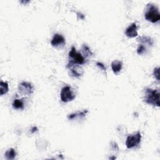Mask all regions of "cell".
I'll return each instance as SVG.
<instances>
[{
	"label": "cell",
	"mask_w": 160,
	"mask_h": 160,
	"mask_svg": "<svg viewBox=\"0 0 160 160\" xmlns=\"http://www.w3.org/2000/svg\"><path fill=\"white\" fill-rule=\"evenodd\" d=\"M88 111L87 110L81 111V112H79V113H73L71 114H69L68 116V119L69 120H72L76 118H84L86 116V114L88 113Z\"/></svg>",
	"instance_id": "8fae6325"
},
{
	"label": "cell",
	"mask_w": 160,
	"mask_h": 160,
	"mask_svg": "<svg viewBox=\"0 0 160 160\" xmlns=\"http://www.w3.org/2000/svg\"><path fill=\"white\" fill-rule=\"evenodd\" d=\"M97 65L100 68H101V69H103V71L106 72V68L105 66L103 65V63H100V62H97Z\"/></svg>",
	"instance_id": "d6986e66"
},
{
	"label": "cell",
	"mask_w": 160,
	"mask_h": 160,
	"mask_svg": "<svg viewBox=\"0 0 160 160\" xmlns=\"http://www.w3.org/2000/svg\"><path fill=\"white\" fill-rule=\"evenodd\" d=\"M138 27L135 23H132L130 27H128L125 32L126 36L128 38H135L138 36Z\"/></svg>",
	"instance_id": "ba28073f"
},
{
	"label": "cell",
	"mask_w": 160,
	"mask_h": 160,
	"mask_svg": "<svg viewBox=\"0 0 160 160\" xmlns=\"http://www.w3.org/2000/svg\"><path fill=\"white\" fill-rule=\"evenodd\" d=\"M122 62L118 60H114L111 63V68L114 74H117L122 69Z\"/></svg>",
	"instance_id": "30bf717a"
},
{
	"label": "cell",
	"mask_w": 160,
	"mask_h": 160,
	"mask_svg": "<svg viewBox=\"0 0 160 160\" xmlns=\"http://www.w3.org/2000/svg\"><path fill=\"white\" fill-rule=\"evenodd\" d=\"M153 74L155 78L157 80V81H159V68L157 67L154 69V72H153Z\"/></svg>",
	"instance_id": "ac0fdd59"
},
{
	"label": "cell",
	"mask_w": 160,
	"mask_h": 160,
	"mask_svg": "<svg viewBox=\"0 0 160 160\" xmlns=\"http://www.w3.org/2000/svg\"><path fill=\"white\" fill-rule=\"evenodd\" d=\"M66 44L65 38L64 36L60 34L56 33L54 35L53 39L51 41V44L52 46L58 48L60 46H63Z\"/></svg>",
	"instance_id": "52a82bcc"
},
{
	"label": "cell",
	"mask_w": 160,
	"mask_h": 160,
	"mask_svg": "<svg viewBox=\"0 0 160 160\" xmlns=\"http://www.w3.org/2000/svg\"><path fill=\"white\" fill-rule=\"evenodd\" d=\"M18 91L24 96H29L34 91V88L32 84L29 82H21L18 85Z\"/></svg>",
	"instance_id": "8992f818"
},
{
	"label": "cell",
	"mask_w": 160,
	"mask_h": 160,
	"mask_svg": "<svg viewBox=\"0 0 160 160\" xmlns=\"http://www.w3.org/2000/svg\"><path fill=\"white\" fill-rule=\"evenodd\" d=\"M75 98L76 95L73 93L71 87L66 86L62 88L61 91V100L64 103L72 101L75 99Z\"/></svg>",
	"instance_id": "5b68a950"
},
{
	"label": "cell",
	"mask_w": 160,
	"mask_h": 160,
	"mask_svg": "<svg viewBox=\"0 0 160 160\" xmlns=\"http://www.w3.org/2000/svg\"><path fill=\"white\" fill-rule=\"evenodd\" d=\"M36 129H37V128L36 127H34L33 128V131H32V132L34 133L35 131H35V130H36Z\"/></svg>",
	"instance_id": "ffe728a7"
},
{
	"label": "cell",
	"mask_w": 160,
	"mask_h": 160,
	"mask_svg": "<svg viewBox=\"0 0 160 160\" xmlns=\"http://www.w3.org/2000/svg\"><path fill=\"white\" fill-rule=\"evenodd\" d=\"M110 159H116V157H110Z\"/></svg>",
	"instance_id": "44dd1931"
},
{
	"label": "cell",
	"mask_w": 160,
	"mask_h": 160,
	"mask_svg": "<svg viewBox=\"0 0 160 160\" xmlns=\"http://www.w3.org/2000/svg\"><path fill=\"white\" fill-rule=\"evenodd\" d=\"M142 134L139 131H137L128 136L126 140V146L128 149H132L138 146L142 141Z\"/></svg>",
	"instance_id": "277c9868"
},
{
	"label": "cell",
	"mask_w": 160,
	"mask_h": 160,
	"mask_svg": "<svg viewBox=\"0 0 160 160\" xmlns=\"http://www.w3.org/2000/svg\"><path fill=\"white\" fill-rule=\"evenodd\" d=\"M145 18L147 21L153 23L158 22L160 20V14L157 6L151 3L147 4Z\"/></svg>",
	"instance_id": "6da1fadb"
},
{
	"label": "cell",
	"mask_w": 160,
	"mask_h": 160,
	"mask_svg": "<svg viewBox=\"0 0 160 160\" xmlns=\"http://www.w3.org/2000/svg\"><path fill=\"white\" fill-rule=\"evenodd\" d=\"M146 51V48L144 45V44H139V46L138 48L137 49V53L139 55H143Z\"/></svg>",
	"instance_id": "e0dca14e"
},
{
	"label": "cell",
	"mask_w": 160,
	"mask_h": 160,
	"mask_svg": "<svg viewBox=\"0 0 160 160\" xmlns=\"http://www.w3.org/2000/svg\"><path fill=\"white\" fill-rule=\"evenodd\" d=\"M137 40L143 44H148L151 46L153 44V40L149 36H141L138 38Z\"/></svg>",
	"instance_id": "9a60e30c"
},
{
	"label": "cell",
	"mask_w": 160,
	"mask_h": 160,
	"mask_svg": "<svg viewBox=\"0 0 160 160\" xmlns=\"http://www.w3.org/2000/svg\"><path fill=\"white\" fill-rule=\"evenodd\" d=\"M9 86L7 82H0V94L1 96H3L8 92Z\"/></svg>",
	"instance_id": "4fadbf2b"
},
{
	"label": "cell",
	"mask_w": 160,
	"mask_h": 160,
	"mask_svg": "<svg viewBox=\"0 0 160 160\" xmlns=\"http://www.w3.org/2000/svg\"><path fill=\"white\" fill-rule=\"evenodd\" d=\"M67 68L70 71V75L73 77H79L84 73L83 69L79 65H74Z\"/></svg>",
	"instance_id": "9c48e42d"
},
{
	"label": "cell",
	"mask_w": 160,
	"mask_h": 160,
	"mask_svg": "<svg viewBox=\"0 0 160 160\" xmlns=\"http://www.w3.org/2000/svg\"><path fill=\"white\" fill-rule=\"evenodd\" d=\"M86 59L81 53L76 52V48L72 46L71 50L69 52V62L66 66L68 68L74 65H81L86 63Z\"/></svg>",
	"instance_id": "3957f363"
},
{
	"label": "cell",
	"mask_w": 160,
	"mask_h": 160,
	"mask_svg": "<svg viewBox=\"0 0 160 160\" xmlns=\"http://www.w3.org/2000/svg\"><path fill=\"white\" fill-rule=\"evenodd\" d=\"M82 50H83V55L84 56V57L86 59H87L88 57L90 56L93 55L92 52H91V50L89 49V48L86 45H85V44L83 46Z\"/></svg>",
	"instance_id": "2e32d148"
},
{
	"label": "cell",
	"mask_w": 160,
	"mask_h": 160,
	"mask_svg": "<svg viewBox=\"0 0 160 160\" xmlns=\"http://www.w3.org/2000/svg\"><path fill=\"white\" fill-rule=\"evenodd\" d=\"M13 107L16 110H23L24 109V103L22 100L16 99L14 100L12 105Z\"/></svg>",
	"instance_id": "5bb4252c"
},
{
	"label": "cell",
	"mask_w": 160,
	"mask_h": 160,
	"mask_svg": "<svg viewBox=\"0 0 160 160\" xmlns=\"http://www.w3.org/2000/svg\"><path fill=\"white\" fill-rule=\"evenodd\" d=\"M144 101L153 106H159V92L157 89L146 88L145 89V96Z\"/></svg>",
	"instance_id": "7a4b0ae2"
},
{
	"label": "cell",
	"mask_w": 160,
	"mask_h": 160,
	"mask_svg": "<svg viewBox=\"0 0 160 160\" xmlns=\"http://www.w3.org/2000/svg\"><path fill=\"white\" fill-rule=\"evenodd\" d=\"M4 156H5L6 159L8 160L14 159L16 156V151L13 148H10L6 151Z\"/></svg>",
	"instance_id": "7c38bea8"
}]
</instances>
